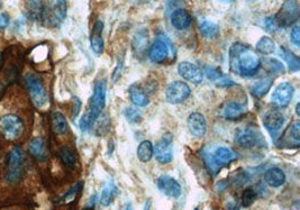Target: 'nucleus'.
Here are the masks:
<instances>
[{
    "label": "nucleus",
    "instance_id": "obj_1",
    "mask_svg": "<svg viewBox=\"0 0 300 210\" xmlns=\"http://www.w3.org/2000/svg\"><path fill=\"white\" fill-rule=\"evenodd\" d=\"M261 68V60L255 52L242 43H235L229 50V70L243 78L255 75Z\"/></svg>",
    "mask_w": 300,
    "mask_h": 210
},
{
    "label": "nucleus",
    "instance_id": "obj_2",
    "mask_svg": "<svg viewBox=\"0 0 300 210\" xmlns=\"http://www.w3.org/2000/svg\"><path fill=\"white\" fill-rule=\"evenodd\" d=\"M106 92H107L106 81L99 80L96 83L95 88H93L92 96L90 98L89 103H88L87 112L80 119V130L84 133L89 131L95 125V122L104 110L106 104Z\"/></svg>",
    "mask_w": 300,
    "mask_h": 210
},
{
    "label": "nucleus",
    "instance_id": "obj_3",
    "mask_svg": "<svg viewBox=\"0 0 300 210\" xmlns=\"http://www.w3.org/2000/svg\"><path fill=\"white\" fill-rule=\"evenodd\" d=\"M25 85L28 90L34 106L38 109H44L49 104V96L45 86L37 74L28 73L25 77Z\"/></svg>",
    "mask_w": 300,
    "mask_h": 210
},
{
    "label": "nucleus",
    "instance_id": "obj_4",
    "mask_svg": "<svg viewBox=\"0 0 300 210\" xmlns=\"http://www.w3.org/2000/svg\"><path fill=\"white\" fill-rule=\"evenodd\" d=\"M235 143L242 149H254L266 146V138L260 131L252 127L238 130L235 135Z\"/></svg>",
    "mask_w": 300,
    "mask_h": 210
},
{
    "label": "nucleus",
    "instance_id": "obj_5",
    "mask_svg": "<svg viewBox=\"0 0 300 210\" xmlns=\"http://www.w3.org/2000/svg\"><path fill=\"white\" fill-rule=\"evenodd\" d=\"M24 132L23 120L16 115H5L0 118V133L8 141L19 138Z\"/></svg>",
    "mask_w": 300,
    "mask_h": 210
},
{
    "label": "nucleus",
    "instance_id": "obj_6",
    "mask_svg": "<svg viewBox=\"0 0 300 210\" xmlns=\"http://www.w3.org/2000/svg\"><path fill=\"white\" fill-rule=\"evenodd\" d=\"M153 155L161 164H168L173 159V138L171 134H166L158 139L153 148Z\"/></svg>",
    "mask_w": 300,
    "mask_h": 210
},
{
    "label": "nucleus",
    "instance_id": "obj_7",
    "mask_svg": "<svg viewBox=\"0 0 300 210\" xmlns=\"http://www.w3.org/2000/svg\"><path fill=\"white\" fill-rule=\"evenodd\" d=\"M191 95V89L184 81H173L166 91V100L169 103L179 104L186 101Z\"/></svg>",
    "mask_w": 300,
    "mask_h": 210
},
{
    "label": "nucleus",
    "instance_id": "obj_8",
    "mask_svg": "<svg viewBox=\"0 0 300 210\" xmlns=\"http://www.w3.org/2000/svg\"><path fill=\"white\" fill-rule=\"evenodd\" d=\"M23 160H24V154L19 146H16L9 152L7 156L8 172L6 174V179L9 183H14L19 179Z\"/></svg>",
    "mask_w": 300,
    "mask_h": 210
},
{
    "label": "nucleus",
    "instance_id": "obj_9",
    "mask_svg": "<svg viewBox=\"0 0 300 210\" xmlns=\"http://www.w3.org/2000/svg\"><path fill=\"white\" fill-rule=\"evenodd\" d=\"M284 124L285 117L279 110L271 109L263 116V125L273 139H275L276 136L279 135L280 131L282 130V127H284Z\"/></svg>",
    "mask_w": 300,
    "mask_h": 210
},
{
    "label": "nucleus",
    "instance_id": "obj_10",
    "mask_svg": "<svg viewBox=\"0 0 300 210\" xmlns=\"http://www.w3.org/2000/svg\"><path fill=\"white\" fill-rule=\"evenodd\" d=\"M293 92H295V89H293V86L291 83L289 82L280 83L272 93L271 101L273 103V106L276 108L287 107L292 100Z\"/></svg>",
    "mask_w": 300,
    "mask_h": 210
},
{
    "label": "nucleus",
    "instance_id": "obj_11",
    "mask_svg": "<svg viewBox=\"0 0 300 210\" xmlns=\"http://www.w3.org/2000/svg\"><path fill=\"white\" fill-rule=\"evenodd\" d=\"M298 18V4L296 0H287L280 13L274 17L276 26H288Z\"/></svg>",
    "mask_w": 300,
    "mask_h": 210
},
{
    "label": "nucleus",
    "instance_id": "obj_12",
    "mask_svg": "<svg viewBox=\"0 0 300 210\" xmlns=\"http://www.w3.org/2000/svg\"><path fill=\"white\" fill-rule=\"evenodd\" d=\"M178 73L182 79L189 81L191 83L199 85L203 82L204 73L202 69L196 64L190 62H181L178 66Z\"/></svg>",
    "mask_w": 300,
    "mask_h": 210
},
{
    "label": "nucleus",
    "instance_id": "obj_13",
    "mask_svg": "<svg viewBox=\"0 0 300 210\" xmlns=\"http://www.w3.org/2000/svg\"><path fill=\"white\" fill-rule=\"evenodd\" d=\"M156 184H157V189L160 190L164 196L174 198V199H178V198L181 196V192H182L181 185L179 184L178 181L172 177L163 174V176H161L157 179Z\"/></svg>",
    "mask_w": 300,
    "mask_h": 210
},
{
    "label": "nucleus",
    "instance_id": "obj_14",
    "mask_svg": "<svg viewBox=\"0 0 300 210\" xmlns=\"http://www.w3.org/2000/svg\"><path fill=\"white\" fill-rule=\"evenodd\" d=\"M237 159V154L231 149L221 146L217 148L214 153L210 155V165L214 167H223L231 164L233 161Z\"/></svg>",
    "mask_w": 300,
    "mask_h": 210
},
{
    "label": "nucleus",
    "instance_id": "obj_15",
    "mask_svg": "<svg viewBox=\"0 0 300 210\" xmlns=\"http://www.w3.org/2000/svg\"><path fill=\"white\" fill-rule=\"evenodd\" d=\"M188 130L195 137H203L207 132V122L203 114L200 113H191L187 119Z\"/></svg>",
    "mask_w": 300,
    "mask_h": 210
},
{
    "label": "nucleus",
    "instance_id": "obj_16",
    "mask_svg": "<svg viewBox=\"0 0 300 210\" xmlns=\"http://www.w3.org/2000/svg\"><path fill=\"white\" fill-rule=\"evenodd\" d=\"M248 112V106L243 102L228 101L223 108V116L227 120H237L243 117Z\"/></svg>",
    "mask_w": 300,
    "mask_h": 210
},
{
    "label": "nucleus",
    "instance_id": "obj_17",
    "mask_svg": "<svg viewBox=\"0 0 300 210\" xmlns=\"http://www.w3.org/2000/svg\"><path fill=\"white\" fill-rule=\"evenodd\" d=\"M103 31H104V23L102 20L96 22L93 25L92 34L90 37L91 49L97 55L102 54L104 52V38H103Z\"/></svg>",
    "mask_w": 300,
    "mask_h": 210
},
{
    "label": "nucleus",
    "instance_id": "obj_18",
    "mask_svg": "<svg viewBox=\"0 0 300 210\" xmlns=\"http://www.w3.org/2000/svg\"><path fill=\"white\" fill-rule=\"evenodd\" d=\"M169 49L168 45L163 40H156L152 44L149 51V57L152 62L162 63L168 59Z\"/></svg>",
    "mask_w": 300,
    "mask_h": 210
},
{
    "label": "nucleus",
    "instance_id": "obj_19",
    "mask_svg": "<svg viewBox=\"0 0 300 210\" xmlns=\"http://www.w3.org/2000/svg\"><path fill=\"white\" fill-rule=\"evenodd\" d=\"M191 16L186 9L179 8L174 10L171 15V24L179 31H184L191 24Z\"/></svg>",
    "mask_w": 300,
    "mask_h": 210
},
{
    "label": "nucleus",
    "instance_id": "obj_20",
    "mask_svg": "<svg viewBox=\"0 0 300 210\" xmlns=\"http://www.w3.org/2000/svg\"><path fill=\"white\" fill-rule=\"evenodd\" d=\"M264 181L272 188H279V186L285 183L286 174L279 167H271L264 173Z\"/></svg>",
    "mask_w": 300,
    "mask_h": 210
},
{
    "label": "nucleus",
    "instance_id": "obj_21",
    "mask_svg": "<svg viewBox=\"0 0 300 210\" xmlns=\"http://www.w3.org/2000/svg\"><path fill=\"white\" fill-rule=\"evenodd\" d=\"M128 93H129V98H131V100L135 106L145 107V106H148L150 102L149 96L146 95V92L136 83H134L129 87Z\"/></svg>",
    "mask_w": 300,
    "mask_h": 210
},
{
    "label": "nucleus",
    "instance_id": "obj_22",
    "mask_svg": "<svg viewBox=\"0 0 300 210\" xmlns=\"http://www.w3.org/2000/svg\"><path fill=\"white\" fill-rule=\"evenodd\" d=\"M67 16V0H56L52 14L49 16L52 25H60Z\"/></svg>",
    "mask_w": 300,
    "mask_h": 210
},
{
    "label": "nucleus",
    "instance_id": "obj_23",
    "mask_svg": "<svg viewBox=\"0 0 300 210\" xmlns=\"http://www.w3.org/2000/svg\"><path fill=\"white\" fill-rule=\"evenodd\" d=\"M26 9L28 16L33 19H38L41 17H44V0H27Z\"/></svg>",
    "mask_w": 300,
    "mask_h": 210
},
{
    "label": "nucleus",
    "instance_id": "obj_24",
    "mask_svg": "<svg viewBox=\"0 0 300 210\" xmlns=\"http://www.w3.org/2000/svg\"><path fill=\"white\" fill-rule=\"evenodd\" d=\"M272 85H273L272 78H263L261 80H258L257 82L252 87L251 89L252 95L258 99L263 98L269 92V90L271 89Z\"/></svg>",
    "mask_w": 300,
    "mask_h": 210
},
{
    "label": "nucleus",
    "instance_id": "obj_25",
    "mask_svg": "<svg viewBox=\"0 0 300 210\" xmlns=\"http://www.w3.org/2000/svg\"><path fill=\"white\" fill-rule=\"evenodd\" d=\"M52 128L56 135H62L68 131V121L64 115L60 112H56L52 115Z\"/></svg>",
    "mask_w": 300,
    "mask_h": 210
},
{
    "label": "nucleus",
    "instance_id": "obj_26",
    "mask_svg": "<svg viewBox=\"0 0 300 210\" xmlns=\"http://www.w3.org/2000/svg\"><path fill=\"white\" fill-rule=\"evenodd\" d=\"M28 151L35 159H37L38 161H42L45 157V144L43 138L41 137H35L33 138L31 143H29Z\"/></svg>",
    "mask_w": 300,
    "mask_h": 210
},
{
    "label": "nucleus",
    "instance_id": "obj_27",
    "mask_svg": "<svg viewBox=\"0 0 300 210\" xmlns=\"http://www.w3.org/2000/svg\"><path fill=\"white\" fill-rule=\"evenodd\" d=\"M199 32L206 38H215L218 36L219 27L215 23L209 20H204L199 24Z\"/></svg>",
    "mask_w": 300,
    "mask_h": 210
},
{
    "label": "nucleus",
    "instance_id": "obj_28",
    "mask_svg": "<svg viewBox=\"0 0 300 210\" xmlns=\"http://www.w3.org/2000/svg\"><path fill=\"white\" fill-rule=\"evenodd\" d=\"M137 157L141 162H150L153 157V144L150 141L141 142L137 148Z\"/></svg>",
    "mask_w": 300,
    "mask_h": 210
},
{
    "label": "nucleus",
    "instance_id": "obj_29",
    "mask_svg": "<svg viewBox=\"0 0 300 210\" xmlns=\"http://www.w3.org/2000/svg\"><path fill=\"white\" fill-rule=\"evenodd\" d=\"M275 45L272 38H270L268 36H263L261 39L258 40L256 44V51L258 53L264 54V55H269L274 52Z\"/></svg>",
    "mask_w": 300,
    "mask_h": 210
},
{
    "label": "nucleus",
    "instance_id": "obj_30",
    "mask_svg": "<svg viewBox=\"0 0 300 210\" xmlns=\"http://www.w3.org/2000/svg\"><path fill=\"white\" fill-rule=\"evenodd\" d=\"M281 56L284 57V60L287 62L288 67H289L290 71L292 72H297L299 71V68H300V61L298 59V56H296L289 50H287L285 48H281Z\"/></svg>",
    "mask_w": 300,
    "mask_h": 210
},
{
    "label": "nucleus",
    "instance_id": "obj_31",
    "mask_svg": "<svg viewBox=\"0 0 300 210\" xmlns=\"http://www.w3.org/2000/svg\"><path fill=\"white\" fill-rule=\"evenodd\" d=\"M60 157L63 162V164L68 166V167H73L75 162H76V157L74 152L71 148L69 146H63L60 150Z\"/></svg>",
    "mask_w": 300,
    "mask_h": 210
},
{
    "label": "nucleus",
    "instance_id": "obj_32",
    "mask_svg": "<svg viewBox=\"0 0 300 210\" xmlns=\"http://www.w3.org/2000/svg\"><path fill=\"white\" fill-rule=\"evenodd\" d=\"M117 194L116 186L114 184H109L105 186V189L102 192V197H100V202L105 207H108L111 202H113L114 198Z\"/></svg>",
    "mask_w": 300,
    "mask_h": 210
},
{
    "label": "nucleus",
    "instance_id": "obj_33",
    "mask_svg": "<svg viewBox=\"0 0 300 210\" xmlns=\"http://www.w3.org/2000/svg\"><path fill=\"white\" fill-rule=\"evenodd\" d=\"M289 136V139L291 141V146L298 148L300 145V122L296 121L293 122V125L289 128V132L287 134Z\"/></svg>",
    "mask_w": 300,
    "mask_h": 210
},
{
    "label": "nucleus",
    "instance_id": "obj_34",
    "mask_svg": "<svg viewBox=\"0 0 300 210\" xmlns=\"http://www.w3.org/2000/svg\"><path fill=\"white\" fill-rule=\"evenodd\" d=\"M124 116L128 122L131 124H138L142 120V114L138 112L137 108L135 107H127L124 110Z\"/></svg>",
    "mask_w": 300,
    "mask_h": 210
},
{
    "label": "nucleus",
    "instance_id": "obj_35",
    "mask_svg": "<svg viewBox=\"0 0 300 210\" xmlns=\"http://www.w3.org/2000/svg\"><path fill=\"white\" fill-rule=\"evenodd\" d=\"M256 199V192L253 188H246L242 194V206L250 207Z\"/></svg>",
    "mask_w": 300,
    "mask_h": 210
},
{
    "label": "nucleus",
    "instance_id": "obj_36",
    "mask_svg": "<svg viewBox=\"0 0 300 210\" xmlns=\"http://www.w3.org/2000/svg\"><path fill=\"white\" fill-rule=\"evenodd\" d=\"M267 68L269 70V72H271L273 74H280V73L285 72L284 64L275 59L267 60Z\"/></svg>",
    "mask_w": 300,
    "mask_h": 210
},
{
    "label": "nucleus",
    "instance_id": "obj_37",
    "mask_svg": "<svg viewBox=\"0 0 300 210\" xmlns=\"http://www.w3.org/2000/svg\"><path fill=\"white\" fill-rule=\"evenodd\" d=\"M123 67H124V55H123L121 59L117 62V66L114 70L113 74H111V79H113V82H117V81L119 80L121 75H122V71H123Z\"/></svg>",
    "mask_w": 300,
    "mask_h": 210
},
{
    "label": "nucleus",
    "instance_id": "obj_38",
    "mask_svg": "<svg viewBox=\"0 0 300 210\" xmlns=\"http://www.w3.org/2000/svg\"><path fill=\"white\" fill-rule=\"evenodd\" d=\"M82 182H79L78 184H75L72 189H70V191L69 192H67L66 195L63 196V198H62V200H64V201H70V200H73L74 198H75V196L78 195V192L81 190V188H82Z\"/></svg>",
    "mask_w": 300,
    "mask_h": 210
},
{
    "label": "nucleus",
    "instance_id": "obj_39",
    "mask_svg": "<svg viewBox=\"0 0 300 210\" xmlns=\"http://www.w3.org/2000/svg\"><path fill=\"white\" fill-rule=\"evenodd\" d=\"M215 85L217 87H219V88H231L233 86H236V83H235L232 79L226 78L224 74H223L218 80L215 81Z\"/></svg>",
    "mask_w": 300,
    "mask_h": 210
},
{
    "label": "nucleus",
    "instance_id": "obj_40",
    "mask_svg": "<svg viewBox=\"0 0 300 210\" xmlns=\"http://www.w3.org/2000/svg\"><path fill=\"white\" fill-rule=\"evenodd\" d=\"M206 75H207V78L209 80L214 81V82H215L216 80H218L222 77L223 73L219 71V70H217V69L207 68V69H206Z\"/></svg>",
    "mask_w": 300,
    "mask_h": 210
},
{
    "label": "nucleus",
    "instance_id": "obj_41",
    "mask_svg": "<svg viewBox=\"0 0 300 210\" xmlns=\"http://www.w3.org/2000/svg\"><path fill=\"white\" fill-rule=\"evenodd\" d=\"M290 39L296 46L300 45V30L298 25H295L292 27L291 33H290Z\"/></svg>",
    "mask_w": 300,
    "mask_h": 210
},
{
    "label": "nucleus",
    "instance_id": "obj_42",
    "mask_svg": "<svg viewBox=\"0 0 300 210\" xmlns=\"http://www.w3.org/2000/svg\"><path fill=\"white\" fill-rule=\"evenodd\" d=\"M81 100L78 97H73V107H72V119L74 120L79 116L81 110Z\"/></svg>",
    "mask_w": 300,
    "mask_h": 210
},
{
    "label": "nucleus",
    "instance_id": "obj_43",
    "mask_svg": "<svg viewBox=\"0 0 300 210\" xmlns=\"http://www.w3.org/2000/svg\"><path fill=\"white\" fill-rule=\"evenodd\" d=\"M9 17L7 14H2L0 15V31L5 30L6 27L9 25Z\"/></svg>",
    "mask_w": 300,
    "mask_h": 210
},
{
    "label": "nucleus",
    "instance_id": "obj_44",
    "mask_svg": "<svg viewBox=\"0 0 300 210\" xmlns=\"http://www.w3.org/2000/svg\"><path fill=\"white\" fill-rule=\"evenodd\" d=\"M150 207H151V201L149 200L148 202H146V205L144 207V210H150Z\"/></svg>",
    "mask_w": 300,
    "mask_h": 210
},
{
    "label": "nucleus",
    "instance_id": "obj_45",
    "mask_svg": "<svg viewBox=\"0 0 300 210\" xmlns=\"http://www.w3.org/2000/svg\"><path fill=\"white\" fill-rule=\"evenodd\" d=\"M218 2H221V3H225V4H231V3L234 2V0H218Z\"/></svg>",
    "mask_w": 300,
    "mask_h": 210
},
{
    "label": "nucleus",
    "instance_id": "obj_46",
    "mask_svg": "<svg viewBox=\"0 0 300 210\" xmlns=\"http://www.w3.org/2000/svg\"><path fill=\"white\" fill-rule=\"evenodd\" d=\"M299 107H300V103L298 102L297 106H296V113H297V116H300V112H299Z\"/></svg>",
    "mask_w": 300,
    "mask_h": 210
},
{
    "label": "nucleus",
    "instance_id": "obj_47",
    "mask_svg": "<svg viewBox=\"0 0 300 210\" xmlns=\"http://www.w3.org/2000/svg\"><path fill=\"white\" fill-rule=\"evenodd\" d=\"M125 210H132V207H131V205H127V206H126V208H125Z\"/></svg>",
    "mask_w": 300,
    "mask_h": 210
},
{
    "label": "nucleus",
    "instance_id": "obj_48",
    "mask_svg": "<svg viewBox=\"0 0 300 210\" xmlns=\"http://www.w3.org/2000/svg\"><path fill=\"white\" fill-rule=\"evenodd\" d=\"M2 90H3V86H2V83H0V92H2Z\"/></svg>",
    "mask_w": 300,
    "mask_h": 210
},
{
    "label": "nucleus",
    "instance_id": "obj_49",
    "mask_svg": "<svg viewBox=\"0 0 300 210\" xmlns=\"http://www.w3.org/2000/svg\"><path fill=\"white\" fill-rule=\"evenodd\" d=\"M195 210H199V209H198V208H196V209H195Z\"/></svg>",
    "mask_w": 300,
    "mask_h": 210
}]
</instances>
